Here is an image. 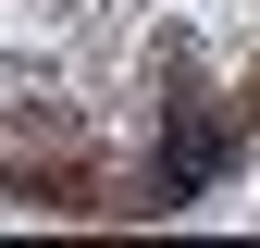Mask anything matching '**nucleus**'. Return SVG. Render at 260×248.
I'll return each mask as SVG.
<instances>
[{
	"label": "nucleus",
	"instance_id": "obj_1",
	"mask_svg": "<svg viewBox=\"0 0 260 248\" xmlns=\"http://www.w3.org/2000/svg\"><path fill=\"white\" fill-rule=\"evenodd\" d=\"M211 162H223V124H199V112H186V124H174V149L149 162V199H161V211H186V199L211 186Z\"/></svg>",
	"mask_w": 260,
	"mask_h": 248
}]
</instances>
